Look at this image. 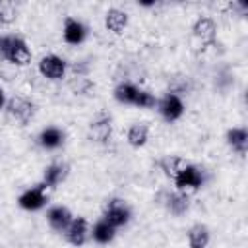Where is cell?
<instances>
[{
	"instance_id": "7a4b0ae2",
	"label": "cell",
	"mask_w": 248,
	"mask_h": 248,
	"mask_svg": "<svg viewBox=\"0 0 248 248\" xmlns=\"http://www.w3.org/2000/svg\"><path fill=\"white\" fill-rule=\"evenodd\" d=\"M172 180H174V186H176L178 192L198 190V188L203 184V174H202V170H200L198 167L186 163V165L178 170V174H176Z\"/></svg>"
},
{
	"instance_id": "d6986e66",
	"label": "cell",
	"mask_w": 248,
	"mask_h": 248,
	"mask_svg": "<svg viewBox=\"0 0 248 248\" xmlns=\"http://www.w3.org/2000/svg\"><path fill=\"white\" fill-rule=\"evenodd\" d=\"M165 205L172 215H182L190 207V198L184 192H172V194L167 196V203Z\"/></svg>"
},
{
	"instance_id": "52a82bcc",
	"label": "cell",
	"mask_w": 248,
	"mask_h": 248,
	"mask_svg": "<svg viewBox=\"0 0 248 248\" xmlns=\"http://www.w3.org/2000/svg\"><path fill=\"white\" fill-rule=\"evenodd\" d=\"M66 60L60 58L58 54H46L39 62V72L46 79H62L66 74Z\"/></svg>"
},
{
	"instance_id": "30bf717a",
	"label": "cell",
	"mask_w": 248,
	"mask_h": 248,
	"mask_svg": "<svg viewBox=\"0 0 248 248\" xmlns=\"http://www.w3.org/2000/svg\"><path fill=\"white\" fill-rule=\"evenodd\" d=\"M89 136L91 140L99 141V143H107L112 136V120L108 114H101L95 120H91L89 124Z\"/></svg>"
},
{
	"instance_id": "ffe728a7",
	"label": "cell",
	"mask_w": 248,
	"mask_h": 248,
	"mask_svg": "<svg viewBox=\"0 0 248 248\" xmlns=\"http://www.w3.org/2000/svg\"><path fill=\"white\" fill-rule=\"evenodd\" d=\"M138 95H140V87H136L134 83H118L114 89V99L124 105H136Z\"/></svg>"
},
{
	"instance_id": "5bb4252c",
	"label": "cell",
	"mask_w": 248,
	"mask_h": 248,
	"mask_svg": "<svg viewBox=\"0 0 248 248\" xmlns=\"http://www.w3.org/2000/svg\"><path fill=\"white\" fill-rule=\"evenodd\" d=\"M128 25V14L118 10V8H110L107 14H105V27L116 35H120Z\"/></svg>"
},
{
	"instance_id": "5b68a950",
	"label": "cell",
	"mask_w": 248,
	"mask_h": 248,
	"mask_svg": "<svg viewBox=\"0 0 248 248\" xmlns=\"http://www.w3.org/2000/svg\"><path fill=\"white\" fill-rule=\"evenodd\" d=\"M130 207L122 202V200H110L108 203H107V207H105V213H103V219L108 223V225H112L114 229H118V227H124L128 221H130Z\"/></svg>"
},
{
	"instance_id": "7c38bea8",
	"label": "cell",
	"mask_w": 248,
	"mask_h": 248,
	"mask_svg": "<svg viewBox=\"0 0 248 248\" xmlns=\"http://www.w3.org/2000/svg\"><path fill=\"white\" fill-rule=\"evenodd\" d=\"M87 37V29L81 21L74 19V17H66L64 21V41L68 45H79L83 43Z\"/></svg>"
},
{
	"instance_id": "ba28073f",
	"label": "cell",
	"mask_w": 248,
	"mask_h": 248,
	"mask_svg": "<svg viewBox=\"0 0 248 248\" xmlns=\"http://www.w3.org/2000/svg\"><path fill=\"white\" fill-rule=\"evenodd\" d=\"M87 234H89V225L83 217H74L64 231V236L72 246H83L87 240Z\"/></svg>"
},
{
	"instance_id": "277c9868",
	"label": "cell",
	"mask_w": 248,
	"mask_h": 248,
	"mask_svg": "<svg viewBox=\"0 0 248 248\" xmlns=\"http://www.w3.org/2000/svg\"><path fill=\"white\" fill-rule=\"evenodd\" d=\"M45 190H46V186H45L43 182H39V184L27 188V190L17 198L19 207H23V209H27V211H37V209L45 207V203L48 202Z\"/></svg>"
},
{
	"instance_id": "7402d4cb",
	"label": "cell",
	"mask_w": 248,
	"mask_h": 248,
	"mask_svg": "<svg viewBox=\"0 0 248 248\" xmlns=\"http://www.w3.org/2000/svg\"><path fill=\"white\" fill-rule=\"evenodd\" d=\"M184 165H186V161H184L182 157H176V155H167V157H163V159L159 161L161 170H163L169 178H174V176L178 174V170H180Z\"/></svg>"
},
{
	"instance_id": "9a60e30c",
	"label": "cell",
	"mask_w": 248,
	"mask_h": 248,
	"mask_svg": "<svg viewBox=\"0 0 248 248\" xmlns=\"http://www.w3.org/2000/svg\"><path fill=\"white\" fill-rule=\"evenodd\" d=\"M68 174V167L64 163H52L43 172V184L46 188H56Z\"/></svg>"
},
{
	"instance_id": "8fae6325",
	"label": "cell",
	"mask_w": 248,
	"mask_h": 248,
	"mask_svg": "<svg viewBox=\"0 0 248 248\" xmlns=\"http://www.w3.org/2000/svg\"><path fill=\"white\" fill-rule=\"evenodd\" d=\"M72 219H74V217H72L70 209L64 207V205H54V207H50L48 213H46V221H48L50 229H54L56 232H64Z\"/></svg>"
},
{
	"instance_id": "e0dca14e",
	"label": "cell",
	"mask_w": 248,
	"mask_h": 248,
	"mask_svg": "<svg viewBox=\"0 0 248 248\" xmlns=\"http://www.w3.org/2000/svg\"><path fill=\"white\" fill-rule=\"evenodd\" d=\"M91 236L97 244H108L116 236V229L112 225H108L105 219H99L91 229Z\"/></svg>"
},
{
	"instance_id": "2e32d148",
	"label": "cell",
	"mask_w": 248,
	"mask_h": 248,
	"mask_svg": "<svg viewBox=\"0 0 248 248\" xmlns=\"http://www.w3.org/2000/svg\"><path fill=\"white\" fill-rule=\"evenodd\" d=\"M39 143L45 149H58L64 143V132L60 128H56V126L43 128L41 134H39Z\"/></svg>"
},
{
	"instance_id": "8992f818",
	"label": "cell",
	"mask_w": 248,
	"mask_h": 248,
	"mask_svg": "<svg viewBox=\"0 0 248 248\" xmlns=\"http://www.w3.org/2000/svg\"><path fill=\"white\" fill-rule=\"evenodd\" d=\"M159 112L167 122H176L184 114V103L176 93H167L161 101H157Z\"/></svg>"
},
{
	"instance_id": "44dd1931",
	"label": "cell",
	"mask_w": 248,
	"mask_h": 248,
	"mask_svg": "<svg viewBox=\"0 0 248 248\" xmlns=\"http://www.w3.org/2000/svg\"><path fill=\"white\" fill-rule=\"evenodd\" d=\"M126 138H128V143H130L132 147H141V145H145L147 140H149V128H147L145 124H132V126L128 128Z\"/></svg>"
},
{
	"instance_id": "4fadbf2b",
	"label": "cell",
	"mask_w": 248,
	"mask_h": 248,
	"mask_svg": "<svg viewBox=\"0 0 248 248\" xmlns=\"http://www.w3.org/2000/svg\"><path fill=\"white\" fill-rule=\"evenodd\" d=\"M227 143L231 145V149L234 153L244 157L246 151H248V132H246V128H231L227 132Z\"/></svg>"
},
{
	"instance_id": "cb8c5ba5",
	"label": "cell",
	"mask_w": 248,
	"mask_h": 248,
	"mask_svg": "<svg viewBox=\"0 0 248 248\" xmlns=\"http://www.w3.org/2000/svg\"><path fill=\"white\" fill-rule=\"evenodd\" d=\"M4 105H6V95H4V89L0 87V108H4Z\"/></svg>"
},
{
	"instance_id": "ac0fdd59",
	"label": "cell",
	"mask_w": 248,
	"mask_h": 248,
	"mask_svg": "<svg viewBox=\"0 0 248 248\" xmlns=\"http://www.w3.org/2000/svg\"><path fill=\"white\" fill-rule=\"evenodd\" d=\"M188 244L190 248H205L209 244V229L203 223H196L188 231Z\"/></svg>"
},
{
	"instance_id": "9c48e42d",
	"label": "cell",
	"mask_w": 248,
	"mask_h": 248,
	"mask_svg": "<svg viewBox=\"0 0 248 248\" xmlns=\"http://www.w3.org/2000/svg\"><path fill=\"white\" fill-rule=\"evenodd\" d=\"M194 37L203 45V46H209L215 43V37H217V27H215V21L211 17H198L194 27Z\"/></svg>"
},
{
	"instance_id": "603a6c76",
	"label": "cell",
	"mask_w": 248,
	"mask_h": 248,
	"mask_svg": "<svg viewBox=\"0 0 248 248\" xmlns=\"http://www.w3.org/2000/svg\"><path fill=\"white\" fill-rule=\"evenodd\" d=\"M17 16V10L14 6V2L8 0H0V25H10Z\"/></svg>"
},
{
	"instance_id": "6da1fadb",
	"label": "cell",
	"mask_w": 248,
	"mask_h": 248,
	"mask_svg": "<svg viewBox=\"0 0 248 248\" xmlns=\"http://www.w3.org/2000/svg\"><path fill=\"white\" fill-rule=\"evenodd\" d=\"M0 56L16 66H27L31 62V50L17 35H0Z\"/></svg>"
},
{
	"instance_id": "3957f363",
	"label": "cell",
	"mask_w": 248,
	"mask_h": 248,
	"mask_svg": "<svg viewBox=\"0 0 248 248\" xmlns=\"http://www.w3.org/2000/svg\"><path fill=\"white\" fill-rule=\"evenodd\" d=\"M6 108H8V114L21 126L29 124L35 116V103H31L29 99H23V97H12L6 103Z\"/></svg>"
}]
</instances>
